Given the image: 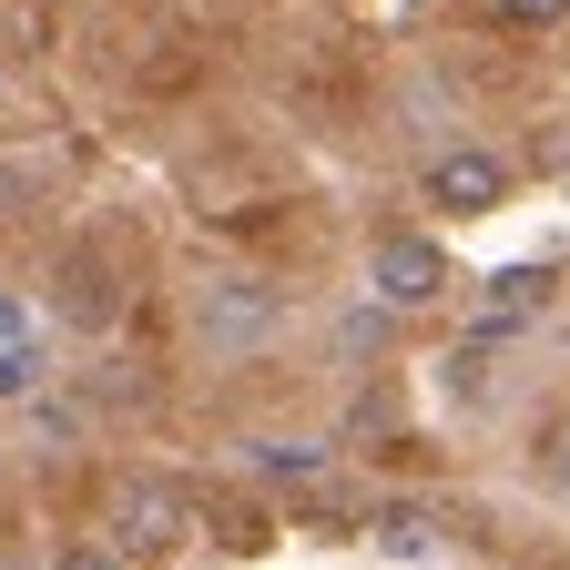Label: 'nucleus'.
I'll return each mask as SVG.
<instances>
[{
	"instance_id": "obj_11",
	"label": "nucleus",
	"mask_w": 570,
	"mask_h": 570,
	"mask_svg": "<svg viewBox=\"0 0 570 570\" xmlns=\"http://www.w3.org/2000/svg\"><path fill=\"white\" fill-rule=\"evenodd\" d=\"M31 439H41L51 459H71V449H82V439H92V417H82V407H71V397H31Z\"/></svg>"
},
{
	"instance_id": "obj_13",
	"label": "nucleus",
	"mask_w": 570,
	"mask_h": 570,
	"mask_svg": "<svg viewBox=\"0 0 570 570\" xmlns=\"http://www.w3.org/2000/svg\"><path fill=\"white\" fill-rule=\"evenodd\" d=\"M489 11L510 21V31H560V21H570V0H489Z\"/></svg>"
},
{
	"instance_id": "obj_18",
	"label": "nucleus",
	"mask_w": 570,
	"mask_h": 570,
	"mask_svg": "<svg viewBox=\"0 0 570 570\" xmlns=\"http://www.w3.org/2000/svg\"><path fill=\"white\" fill-rule=\"evenodd\" d=\"M0 479H11V449H0Z\"/></svg>"
},
{
	"instance_id": "obj_15",
	"label": "nucleus",
	"mask_w": 570,
	"mask_h": 570,
	"mask_svg": "<svg viewBox=\"0 0 570 570\" xmlns=\"http://www.w3.org/2000/svg\"><path fill=\"white\" fill-rule=\"evenodd\" d=\"M41 570H132V560H112V550H102V540H82V550H51V560H41Z\"/></svg>"
},
{
	"instance_id": "obj_6",
	"label": "nucleus",
	"mask_w": 570,
	"mask_h": 570,
	"mask_svg": "<svg viewBox=\"0 0 570 570\" xmlns=\"http://www.w3.org/2000/svg\"><path fill=\"white\" fill-rule=\"evenodd\" d=\"M550 296H560V275H550V265H499V275H479V316H469V326L520 336V326H530Z\"/></svg>"
},
{
	"instance_id": "obj_16",
	"label": "nucleus",
	"mask_w": 570,
	"mask_h": 570,
	"mask_svg": "<svg viewBox=\"0 0 570 570\" xmlns=\"http://www.w3.org/2000/svg\"><path fill=\"white\" fill-rule=\"evenodd\" d=\"M550 489H560V499H570V417H560V428H550Z\"/></svg>"
},
{
	"instance_id": "obj_9",
	"label": "nucleus",
	"mask_w": 570,
	"mask_h": 570,
	"mask_svg": "<svg viewBox=\"0 0 570 570\" xmlns=\"http://www.w3.org/2000/svg\"><path fill=\"white\" fill-rule=\"evenodd\" d=\"M499 346H510L499 326H469V336L439 356V387H449L459 407H489V397H499Z\"/></svg>"
},
{
	"instance_id": "obj_2",
	"label": "nucleus",
	"mask_w": 570,
	"mask_h": 570,
	"mask_svg": "<svg viewBox=\"0 0 570 570\" xmlns=\"http://www.w3.org/2000/svg\"><path fill=\"white\" fill-rule=\"evenodd\" d=\"M102 550L132 560V570H174L194 550V499L174 479H154V469L112 479V499H102Z\"/></svg>"
},
{
	"instance_id": "obj_1",
	"label": "nucleus",
	"mask_w": 570,
	"mask_h": 570,
	"mask_svg": "<svg viewBox=\"0 0 570 570\" xmlns=\"http://www.w3.org/2000/svg\"><path fill=\"white\" fill-rule=\"evenodd\" d=\"M285 326H296V306H285L275 275H255V265H194V285H184V336L214 356V367H255V356H275Z\"/></svg>"
},
{
	"instance_id": "obj_19",
	"label": "nucleus",
	"mask_w": 570,
	"mask_h": 570,
	"mask_svg": "<svg viewBox=\"0 0 570 570\" xmlns=\"http://www.w3.org/2000/svg\"><path fill=\"white\" fill-rule=\"evenodd\" d=\"M0 570H21V560H0Z\"/></svg>"
},
{
	"instance_id": "obj_17",
	"label": "nucleus",
	"mask_w": 570,
	"mask_h": 570,
	"mask_svg": "<svg viewBox=\"0 0 570 570\" xmlns=\"http://www.w3.org/2000/svg\"><path fill=\"white\" fill-rule=\"evenodd\" d=\"M0 102H11V51H0Z\"/></svg>"
},
{
	"instance_id": "obj_14",
	"label": "nucleus",
	"mask_w": 570,
	"mask_h": 570,
	"mask_svg": "<svg viewBox=\"0 0 570 570\" xmlns=\"http://www.w3.org/2000/svg\"><path fill=\"white\" fill-rule=\"evenodd\" d=\"M0 346H41V306L11 296V285H0Z\"/></svg>"
},
{
	"instance_id": "obj_7",
	"label": "nucleus",
	"mask_w": 570,
	"mask_h": 570,
	"mask_svg": "<svg viewBox=\"0 0 570 570\" xmlns=\"http://www.w3.org/2000/svg\"><path fill=\"white\" fill-rule=\"evenodd\" d=\"M245 469H255L265 489H306V499L336 489V449H326V439H245Z\"/></svg>"
},
{
	"instance_id": "obj_4",
	"label": "nucleus",
	"mask_w": 570,
	"mask_h": 570,
	"mask_svg": "<svg viewBox=\"0 0 570 570\" xmlns=\"http://www.w3.org/2000/svg\"><path fill=\"white\" fill-rule=\"evenodd\" d=\"M417 204H439V214H499L510 204V164L489 154V142H439V154L417 164Z\"/></svg>"
},
{
	"instance_id": "obj_12",
	"label": "nucleus",
	"mask_w": 570,
	"mask_h": 570,
	"mask_svg": "<svg viewBox=\"0 0 570 570\" xmlns=\"http://www.w3.org/2000/svg\"><path fill=\"white\" fill-rule=\"evenodd\" d=\"M41 397V346H0V407H31Z\"/></svg>"
},
{
	"instance_id": "obj_8",
	"label": "nucleus",
	"mask_w": 570,
	"mask_h": 570,
	"mask_svg": "<svg viewBox=\"0 0 570 570\" xmlns=\"http://www.w3.org/2000/svg\"><path fill=\"white\" fill-rule=\"evenodd\" d=\"M356 530H367L387 560H439V520L417 499H356Z\"/></svg>"
},
{
	"instance_id": "obj_20",
	"label": "nucleus",
	"mask_w": 570,
	"mask_h": 570,
	"mask_svg": "<svg viewBox=\"0 0 570 570\" xmlns=\"http://www.w3.org/2000/svg\"><path fill=\"white\" fill-rule=\"evenodd\" d=\"M560 184H570V174H560Z\"/></svg>"
},
{
	"instance_id": "obj_3",
	"label": "nucleus",
	"mask_w": 570,
	"mask_h": 570,
	"mask_svg": "<svg viewBox=\"0 0 570 570\" xmlns=\"http://www.w3.org/2000/svg\"><path fill=\"white\" fill-rule=\"evenodd\" d=\"M356 275H367V296L397 306V316H428V306L459 296V265H449V245L428 225H377L367 255H356Z\"/></svg>"
},
{
	"instance_id": "obj_10",
	"label": "nucleus",
	"mask_w": 570,
	"mask_h": 570,
	"mask_svg": "<svg viewBox=\"0 0 570 570\" xmlns=\"http://www.w3.org/2000/svg\"><path fill=\"white\" fill-rule=\"evenodd\" d=\"M387 326H397V306H377V296H356V306L336 316V356H346V367H367V346H387Z\"/></svg>"
},
{
	"instance_id": "obj_5",
	"label": "nucleus",
	"mask_w": 570,
	"mask_h": 570,
	"mask_svg": "<svg viewBox=\"0 0 570 570\" xmlns=\"http://www.w3.org/2000/svg\"><path fill=\"white\" fill-rule=\"evenodd\" d=\"M51 316H71V326H112L122 316V296H112V265H102V245H71L61 265H51Z\"/></svg>"
}]
</instances>
